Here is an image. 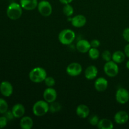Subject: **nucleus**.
Here are the masks:
<instances>
[{
    "instance_id": "f257e3e1",
    "label": "nucleus",
    "mask_w": 129,
    "mask_h": 129,
    "mask_svg": "<svg viewBox=\"0 0 129 129\" xmlns=\"http://www.w3.org/2000/svg\"><path fill=\"white\" fill-rule=\"evenodd\" d=\"M29 79L31 82L35 83H42L45 81L47 76V72L42 67H35L30 71L28 74Z\"/></svg>"
},
{
    "instance_id": "f03ea898",
    "label": "nucleus",
    "mask_w": 129,
    "mask_h": 129,
    "mask_svg": "<svg viewBox=\"0 0 129 129\" xmlns=\"http://www.w3.org/2000/svg\"><path fill=\"white\" fill-rule=\"evenodd\" d=\"M23 13V8L20 3L13 2L9 5L6 10L8 17L11 20H17L21 16Z\"/></svg>"
},
{
    "instance_id": "7ed1b4c3",
    "label": "nucleus",
    "mask_w": 129,
    "mask_h": 129,
    "mask_svg": "<svg viewBox=\"0 0 129 129\" xmlns=\"http://www.w3.org/2000/svg\"><path fill=\"white\" fill-rule=\"evenodd\" d=\"M76 38V34L71 29L62 30L58 35V39L60 44L64 45H69L74 41Z\"/></svg>"
},
{
    "instance_id": "20e7f679",
    "label": "nucleus",
    "mask_w": 129,
    "mask_h": 129,
    "mask_svg": "<svg viewBox=\"0 0 129 129\" xmlns=\"http://www.w3.org/2000/svg\"><path fill=\"white\" fill-rule=\"evenodd\" d=\"M33 113L37 117H42L49 112V103L46 101L39 100L34 103L32 107Z\"/></svg>"
},
{
    "instance_id": "39448f33",
    "label": "nucleus",
    "mask_w": 129,
    "mask_h": 129,
    "mask_svg": "<svg viewBox=\"0 0 129 129\" xmlns=\"http://www.w3.org/2000/svg\"><path fill=\"white\" fill-rule=\"evenodd\" d=\"M103 71L108 77L114 78L117 76L119 73V67L118 64L111 60L105 63L103 67Z\"/></svg>"
},
{
    "instance_id": "423d86ee",
    "label": "nucleus",
    "mask_w": 129,
    "mask_h": 129,
    "mask_svg": "<svg viewBox=\"0 0 129 129\" xmlns=\"http://www.w3.org/2000/svg\"><path fill=\"white\" fill-rule=\"evenodd\" d=\"M37 9L39 13L45 17L49 16L52 13V6L47 0H42L39 2Z\"/></svg>"
},
{
    "instance_id": "0eeeda50",
    "label": "nucleus",
    "mask_w": 129,
    "mask_h": 129,
    "mask_svg": "<svg viewBox=\"0 0 129 129\" xmlns=\"http://www.w3.org/2000/svg\"><path fill=\"white\" fill-rule=\"evenodd\" d=\"M116 101L121 105H125L129 101V92L124 88H119L115 93Z\"/></svg>"
},
{
    "instance_id": "6e6552de",
    "label": "nucleus",
    "mask_w": 129,
    "mask_h": 129,
    "mask_svg": "<svg viewBox=\"0 0 129 129\" xmlns=\"http://www.w3.org/2000/svg\"><path fill=\"white\" fill-rule=\"evenodd\" d=\"M83 71L82 66L78 62H72L66 68V73L72 77H76L80 75Z\"/></svg>"
},
{
    "instance_id": "1a4fd4ad",
    "label": "nucleus",
    "mask_w": 129,
    "mask_h": 129,
    "mask_svg": "<svg viewBox=\"0 0 129 129\" xmlns=\"http://www.w3.org/2000/svg\"><path fill=\"white\" fill-rule=\"evenodd\" d=\"M57 93L56 90L52 87H48L43 93L44 100L49 103L55 102L57 99Z\"/></svg>"
},
{
    "instance_id": "9d476101",
    "label": "nucleus",
    "mask_w": 129,
    "mask_h": 129,
    "mask_svg": "<svg viewBox=\"0 0 129 129\" xmlns=\"http://www.w3.org/2000/svg\"><path fill=\"white\" fill-rule=\"evenodd\" d=\"M0 92L5 97H10L13 93V87L10 82L3 81L0 84Z\"/></svg>"
},
{
    "instance_id": "9b49d317",
    "label": "nucleus",
    "mask_w": 129,
    "mask_h": 129,
    "mask_svg": "<svg viewBox=\"0 0 129 129\" xmlns=\"http://www.w3.org/2000/svg\"><path fill=\"white\" fill-rule=\"evenodd\" d=\"M129 115L127 112L123 110L118 111L115 114L114 120L118 125H123L128 122Z\"/></svg>"
},
{
    "instance_id": "f8f14e48",
    "label": "nucleus",
    "mask_w": 129,
    "mask_h": 129,
    "mask_svg": "<svg viewBox=\"0 0 129 129\" xmlns=\"http://www.w3.org/2000/svg\"><path fill=\"white\" fill-rule=\"evenodd\" d=\"M71 22L74 27L81 28L86 24V18L83 15H77L71 19Z\"/></svg>"
},
{
    "instance_id": "ddd939ff",
    "label": "nucleus",
    "mask_w": 129,
    "mask_h": 129,
    "mask_svg": "<svg viewBox=\"0 0 129 129\" xmlns=\"http://www.w3.org/2000/svg\"><path fill=\"white\" fill-rule=\"evenodd\" d=\"M76 47L79 52L85 54V53L88 52L89 49L91 48V46L89 41L85 39H81L77 42Z\"/></svg>"
},
{
    "instance_id": "4468645a",
    "label": "nucleus",
    "mask_w": 129,
    "mask_h": 129,
    "mask_svg": "<svg viewBox=\"0 0 129 129\" xmlns=\"http://www.w3.org/2000/svg\"><path fill=\"white\" fill-rule=\"evenodd\" d=\"M108 81L103 77H100V78H97L94 81V88L96 90L99 92L105 91L108 88Z\"/></svg>"
},
{
    "instance_id": "2eb2a0df",
    "label": "nucleus",
    "mask_w": 129,
    "mask_h": 129,
    "mask_svg": "<svg viewBox=\"0 0 129 129\" xmlns=\"http://www.w3.org/2000/svg\"><path fill=\"white\" fill-rule=\"evenodd\" d=\"M38 0H20V4L22 8L26 11H32L37 8Z\"/></svg>"
},
{
    "instance_id": "dca6fc26",
    "label": "nucleus",
    "mask_w": 129,
    "mask_h": 129,
    "mask_svg": "<svg viewBox=\"0 0 129 129\" xmlns=\"http://www.w3.org/2000/svg\"><path fill=\"white\" fill-rule=\"evenodd\" d=\"M76 113L78 117L81 118H86L89 117L90 114V110L89 107L84 104H80L77 107Z\"/></svg>"
},
{
    "instance_id": "f3484780",
    "label": "nucleus",
    "mask_w": 129,
    "mask_h": 129,
    "mask_svg": "<svg viewBox=\"0 0 129 129\" xmlns=\"http://www.w3.org/2000/svg\"><path fill=\"white\" fill-rule=\"evenodd\" d=\"M11 112L15 118H20L23 117L25 115V108L23 105L21 103H16L13 107Z\"/></svg>"
},
{
    "instance_id": "a211bd4d",
    "label": "nucleus",
    "mask_w": 129,
    "mask_h": 129,
    "mask_svg": "<svg viewBox=\"0 0 129 129\" xmlns=\"http://www.w3.org/2000/svg\"><path fill=\"white\" fill-rule=\"evenodd\" d=\"M98 71L95 66H89L86 69L84 72V76L88 80H93L96 78Z\"/></svg>"
},
{
    "instance_id": "6ab92c4d",
    "label": "nucleus",
    "mask_w": 129,
    "mask_h": 129,
    "mask_svg": "<svg viewBox=\"0 0 129 129\" xmlns=\"http://www.w3.org/2000/svg\"><path fill=\"white\" fill-rule=\"evenodd\" d=\"M20 126L22 129H31L34 126V121L30 117L25 116L21 118Z\"/></svg>"
},
{
    "instance_id": "aec40b11",
    "label": "nucleus",
    "mask_w": 129,
    "mask_h": 129,
    "mask_svg": "<svg viewBox=\"0 0 129 129\" xmlns=\"http://www.w3.org/2000/svg\"><path fill=\"white\" fill-rule=\"evenodd\" d=\"M125 57L126 55L124 52H122L121 50H117L112 54V60L117 64H121L125 60Z\"/></svg>"
},
{
    "instance_id": "412c9836",
    "label": "nucleus",
    "mask_w": 129,
    "mask_h": 129,
    "mask_svg": "<svg viewBox=\"0 0 129 129\" xmlns=\"http://www.w3.org/2000/svg\"><path fill=\"white\" fill-rule=\"evenodd\" d=\"M97 127L100 129H113V124L110 120L108 118H102L100 120Z\"/></svg>"
},
{
    "instance_id": "4be33fe9",
    "label": "nucleus",
    "mask_w": 129,
    "mask_h": 129,
    "mask_svg": "<svg viewBox=\"0 0 129 129\" xmlns=\"http://www.w3.org/2000/svg\"><path fill=\"white\" fill-rule=\"evenodd\" d=\"M88 55L92 60H96L100 56V53L98 48L91 47L88 51Z\"/></svg>"
},
{
    "instance_id": "5701e85b",
    "label": "nucleus",
    "mask_w": 129,
    "mask_h": 129,
    "mask_svg": "<svg viewBox=\"0 0 129 129\" xmlns=\"http://www.w3.org/2000/svg\"><path fill=\"white\" fill-rule=\"evenodd\" d=\"M62 11L64 15L69 17V16H71L74 13V8L70 4H67V5H64Z\"/></svg>"
},
{
    "instance_id": "b1692460",
    "label": "nucleus",
    "mask_w": 129,
    "mask_h": 129,
    "mask_svg": "<svg viewBox=\"0 0 129 129\" xmlns=\"http://www.w3.org/2000/svg\"><path fill=\"white\" fill-rule=\"evenodd\" d=\"M61 105L58 102H55L49 103V112L51 113H56L61 110Z\"/></svg>"
},
{
    "instance_id": "393cba45",
    "label": "nucleus",
    "mask_w": 129,
    "mask_h": 129,
    "mask_svg": "<svg viewBox=\"0 0 129 129\" xmlns=\"http://www.w3.org/2000/svg\"><path fill=\"white\" fill-rule=\"evenodd\" d=\"M8 109V105L5 100L0 98V113L5 114Z\"/></svg>"
},
{
    "instance_id": "a878e982",
    "label": "nucleus",
    "mask_w": 129,
    "mask_h": 129,
    "mask_svg": "<svg viewBox=\"0 0 129 129\" xmlns=\"http://www.w3.org/2000/svg\"><path fill=\"white\" fill-rule=\"evenodd\" d=\"M102 57L103 60H105V61H110V60H112V54H111V52L109 50H104L102 54Z\"/></svg>"
},
{
    "instance_id": "bb28decb",
    "label": "nucleus",
    "mask_w": 129,
    "mask_h": 129,
    "mask_svg": "<svg viewBox=\"0 0 129 129\" xmlns=\"http://www.w3.org/2000/svg\"><path fill=\"white\" fill-rule=\"evenodd\" d=\"M44 82L47 87H53L55 84V79L52 76H47Z\"/></svg>"
},
{
    "instance_id": "cd10ccee",
    "label": "nucleus",
    "mask_w": 129,
    "mask_h": 129,
    "mask_svg": "<svg viewBox=\"0 0 129 129\" xmlns=\"http://www.w3.org/2000/svg\"><path fill=\"white\" fill-rule=\"evenodd\" d=\"M100 121V118L96 115H93L90 117L89 119V123L92 126H97L98 122Z\"/></svg>"
},
{
    "instance_id": "c85d7f7f",
    "label": "nucleus",
    "mask_w": 129,
    "mask_h": 129,
    "mask_svg": "<svg viewBox=\"0 0 129 129\" xmlns=\"http://www.w3.org/2000/svg\"><path fill=\"white\" fill-rule=\"evenodd\" d=\"M8 119L5 115L0 117V128H5L8 123Z\"/></svg>"
},
{
    "instance_id": "c756f323",
    "label": "nucleus",
    "mask_w": 129,
    "mask_h": 129,
    "mask_svg": "<svg viewBox=\"0 0 129 129\" xmlns=\"http://www.w3.org/2000/svg\"><path fill=\"white\" fill-rule=\"evenodd\" d=\"M122 36H123V39H124L126 42L129 43V27L126 28H125L124 30H123Z\"/></svg>"
},
{
    "instance_id": "7c9ffc66",
    "label": "nucleus",
    "mask_w": 129,
    "mask_h": 129,
    "mask_svg": "<svg viewBox=\"0 0 129 129\" xmlns=\"http://www.w3.org/2000/svg\"><path fill=\"white\" fill-rule=\"evenodd\" d=\"M91 44V47H94V48H98L100 46V42L97 39H94V40H91L90 42Z\"/></svg>"
},
{
    "instance_id": "2f4dec72",
    "label": "nucleus",
    "mask_w": 129,
    "mask_h": 129,
    "mask_svg": "<svg viewBox=\"0 0 129 129\" xmlns=\"http://www.w3.org/2000/svg\"><path fill=\"white\" fill-rule=\"evenodd\" d=\"M5 116L6 117V118L8 119V120H12L15 118V117H14L13 114V113L11 111L8 110L7 112L5 113Z\"/></svg>"
},
{
    "instance_id": "473e14b6",
    "label": "nucleus",
    "mask_w": 129,
    "mask_h": 129,
    "mask_svg": "<svg viewBox=\"0 0 129 129\" xmlns=\"http://www.w3.org/2000/svg\"><path fill=\"white\" fill-rule=\"evenodd\" d=\"M124 53L125 54L126 57L129 58V44H127V45H125V47Z\"/></svg>"
},
{
    "instance_id": "72a5a7b5",
    "label": "nucleus",
    "mask_w": 129,
    "mask_h": 129,
    "mask_svg": "<svg viewBox=\"0 0 129 129\" xmlns=\"http://www.w3.org/2000/svg\"><path fill=\"white\" fill-rule=\"evenodd\" d=\"M60 1V3L63 4V5H67V4H70L73 1V0H59Z\"/></svg>"
},
{
    "instance_id": "f704fd0d",
    "label": "nucleus",
    "mask_w": 129,
    "mask_h": 129,
    "mask_svg": "<svg viewBox=\"0 0 129 129\" xmlns=\"http://www.w3.org/2000/svg\"><path fill=\"white\" fill-rule=\"evenodd\" d=\"M126 68L129 70V60H127V62H126Z\"/></svg>"
}]
</instances>
